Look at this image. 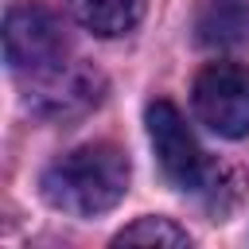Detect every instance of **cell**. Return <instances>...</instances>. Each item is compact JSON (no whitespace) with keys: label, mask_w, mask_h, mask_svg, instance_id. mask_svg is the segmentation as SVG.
Masks as SVG:
<instances>
[{"label":"cell","mask_w":249,"mask_h":249,"mask_svg":"<svg viewBox=\"0 0 249 249\" xmlns=\"http://www.w3.org/2000/svg\"><path fill=\"white\" fill-rule=\"evenodd\" d=\"M113 245H191V233L171 218H136L113 237Z\"/></svg>","instance_id":"obj_8"},{"label":"cell","mask_w":249,"mask_h":249,"mask_svg":"<svg viewBox=\"0 0 249 249\" xmlns=\"http://www.w3.org/2000/svg\"><path fill=\"white\" fill-rule=\"evenodd\" d=\"M195 117L226 136V140H241L249 136V66L241 62H210L198 70L195 89Z\"/></svg>","instance_id":"obj_2"},{"label":"cell","mask_w":249,"mask_h":249,"mask_svg":"<svg viewBox=\"0 0 249 249\" xmlns=\"http://www.w3.org/2000/svg\"><path fill=\"white\" fill-rule=\"evenodd\" d=\"M78 23L101 39L128 35L144 19V0H70Z\"/></svg>","instance_id":"obj_7"},{"label":"cell","mask_w":249,"mask_h":249,"mask_svg":"<svg viewBox=\"0 0 249 249\" xmlns=\"http://www.w3.org/2000/svg\"><path fill=\"white\" fill-rule=\"evenodd\" d=\"M66 54L62 19L43 4H12L4 16V58L16 74H43Z\"/></svg>","instance_id":"obj_3"},{"label":"cell","mask_w":249,"mask_h":249,"mask_svg":"<svg viewBox=\"0 0 249 249\" xmlns=\"http://www.w3.org/2000/svg\"><path fill=\"white\" fill-rule=\"evenodd\" d=\"M148 136L156 148V160L163 167V175L179 187V191H202L210 183V163L195 140V132L187 128L183 113L171 101H152L148 105Z\"/></svg>","instance_id":"obj_4"},{"label":"cell","mask_w":249,"mask_h":249,"mask_svg":"<svg viewBox=\"0 0 249 249\" xmlns=\"http://www.w3.org/2000/svg\"><path fill=\"white\" fill-rule=\"evenodd\" d=\"M124 191H128V156L109 140L82 144L43 171V198L74 218H97L113 210L124 198Z\"/></svg>","instance_id":"obj_1"},{"label":"cell","mask_w":249,"mask_h":249,"mask_svg":"<svg viewBox=\"0 0 249 249\" xmlns=\"http://www.w3.org/2000/svg\"><path fill=\"white\" fill-rule=\"evenodd\" d=\"M195 35L202 47H241L249 43V0H198Z\"/></svg>","instance_id":"obj_6"},{"label":"cell","mask_w":249,"mask_h":249,"mask_svg":"<svg viewBox=\"0 0 249 249\" xmlns=\"http://www.w3.org/2000/svg\"><path fill=\"white\" fill-rule=\"evenodd\" d=\"M101 97H105L101 70H93L86 62H58V66L31 78L27 109L47 117V121H70V117L97 109Z\"/></svg>","instance_id":"obj_5"}]
</instances>
